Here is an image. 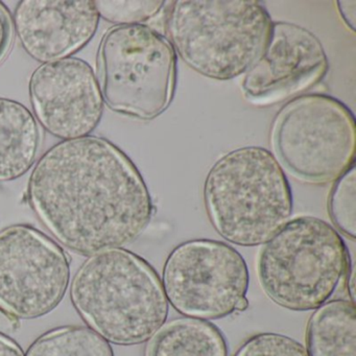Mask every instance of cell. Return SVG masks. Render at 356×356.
I'll return each instance as SVG.
<instances>
[{
    "label": "cell",
    "instance_id": "6da1fadb",
    "mask_svg": "<svg viewBox=\"0 0 356 356\" xmlns=\"http://www.w3.org/2000/svg\"><path fill=\"white\" fill-rule=\"evenodd\" d=\"M28 199L60 243L86 256L134 243L155 211L134 162L95 136L49 149L31 174Z\"/></svg>",
    "mask_w": 356,
    "mask_h": 356
},
{
    "label": "cell",
    "instance_id": "7a4b0ae2",
    "mask_svg": "<svg viewBox=\"0 0 356 356\" xmlns=\"http://www.w3.org/2000/svg\"><path fill=\"white\" fill-rule=\"evenodd\" d=\"M70 298L90 329L115 345L145 343L168 320L159 275L147 260L122 248L87 259L74 275Z\"/></svg>",
    "mask_w": 356,
    "mask_h": 356
},
{
    "label": "cell",
    "instance_id": "3957f363",
    "mask_svg": "<svg viewBox=\"0 0 356 356\" xmlns=\"http://www.w3.org/2000/svg\"><path fill=\"white\" fill-rule=\"evenodd\" d=\"M203 197L214 230L241 247L264 245L293 213L286 175L261 147H239L222 156L206 176Z\"/></svg>",
    "mask_w": 356,
    "mask_h": 356
},
{
    "label": "cell",
    "instance_id": "277c9868",
    "mask_svg": "<svg viewBox=\"0 0 356 356\" xmlns=\"http://www.w3.org/2000/svg\"><path fill=\"white\" fill-rule=\"evenodd\" d=\"M272 24L257 0H177L166 7L164 19L177 55L197 74L216 81L248 72Z\"/></svg>",
    "mask_w": 356,
    "mask_h": 356
},
{
    "label": "cell",
    "instance_id": "5b68a950",
    "mask_svg": "<svg viewBox=\"0 0 356 356\" xmlns=\"http://www.w3.org/2000/svg\"><path fill=\"white\" fill-rule=\"evenodd\" d=\"M350 266L347 245L334 227L314 216H299L264 243L258 281L277 305L308 312L334 295Z\"/></svg>",
    "mask_w": 356,
    "mask_h": 356
},
{
    "label": "cell",
    "instance_id": "8992f818",
    "mask_svg": "<svg viewBox=\"0 0 356 356\" xmlns=\"http://www.w3.org/2000/svg\"><path fill=\"white\" fill-rule=\"evenodd\" d=\"M104 102L116 113L152 120L170 108L178 57L166 37L147 24L110 29L97 55Z\"/></svg>",
    "mask_w": 356,
    "mask_h": 356
},
{
    "label": "cell",
    "instance_id": "52a82bcc",
    "mask_svg": "<svg viewBox=\"0 0 356 356\" xmlns=\"http://www.w3.org/2000/svg\"><path fill=\"white\" fill-rule=\"evenodd\" d=\"M270 140L287 172L308 184L333 182L355 163V118L330 95H300L285 104L273 122Z\"/></svg>",
    "mask_w": 356,
    "mask_h": 356
},
{
    "label": "cell",
    "instance_id": "ba28073f",
    "mask_svg": "<svg viewBox=\"0 0 356 356\" xmlns=\"http://www.w3.org/2000/svg\"><path fill=\"white\" fill-rule=\"evenodd\" d=\"M162 284L168 303L179 314L220 320L233 314L247 296L249 268L228 243L191 239L177 245L166 258Z\"/></svg>",
    "mask_w": 356,
    "mask_h": 356
},
{
    "label": "cell",
    "instance_id": "9c48e42d",
    "mask_svg": "<svg viewBox=\"0 0 356 356\" xmlns=\"http://www.w3.org/2000/svg\"><path fill=\"white\" fill-rule=\"evenodd\" d=\"M70 278V258L28 225L0 232V310L16 320L41 318L58 307Z\"/></svg>",
    "mask_w": 356,
    "mask_h": 356
},
{
    "label": "cell",
    "instance_id": "30bf717a",
    "mask_svg": "<svg viewBox=\"0 0 356 356\" xmlns=\"http://www.w3.org/2000/svg\"><path fill=\"white\" fill-rule=\"evenodd\" d=\"M328 58L320 39L293 22H273L268 40L245 72L241 91L258 108L289 101L326 76Z\"/></svg>",
    "mask_w": 356,
    "mask_h": 356
},
{
    "label": "cell",
    "instance_id": "8fae6325",
    "mask_svg": "<svg viewBox=\"0 0 356 356\" xmlns=\"http://www.w3.org/2000/svg\"><path fill=\"white\" fill-rule=\"evenodd\" d=\"M29 91L37 120L64 141L89 136L103 118L101 88L84 60L67 58L42 64L31 76Z\"/></svg>",
    "mask_w": 356,
    "mask_h": 356
},
{
    "label": "cell",
    "instance_id": "7c38bea8",
    "mask_svg": "<svg viewBox=\"0 0 356 356\" xmlns=\"http://www.w3.org/2000/svg\"><path fill=\"white\" fill-rule=\"evenodd\" d=\"M99 15L91 0H22L13 26L24 51L36 61L67 59L95 37Z\"/></svg>",
    "mask_w": 356,
    "mask_h": 356
},
{
    "label": "cell",
    "instance_id": "4fadbf2b",
    "mask_svg": "<svg viewBox=\"0 0 356 356\" xmlns=\"http://www.w3.org/2000/svg\"><path fill=\"white\" fill-rule=\"evenodd\" d=\"M41 141L32 112L18 102L0 97V182L26 175L34 165Z\"/></svg>",
    "mask_w": 356,
    "mask_h": 356
},
{
    "label": "cell",
    "instance_id": "5bb4252c",
    "mask_svg": "<svg viewBox=\"0 0 356 356\" xmlns=\"http://www.w3.org/2000/svg\"><path fill=\"white\" fill-rule=\"evenodd\" d=\"M145 356H229L220 329L209 321L181 316L164 323L147 341Z\"/></svg>",
    "mask_w": 356,
    "mask_h": 356
},
{
    "label": "cell",
    "instance_id": "9a60e30c",
    "mask_svg": "<svg viewBox=\"0 0 356 356\" xmlns=\"http://www.w3.org/2000/svg\"><path fill=\"white\" fill-rule=\"evenodd\" d=\"M309 356H356V309L351 300L327 301L314 309L306 328Z\"/></svg>",
    "mask_w": 356,
    "mask_h": 356
},
{
    "label": "cell",
    "instance_id": "2e32d148",
    "mask_svg": "<svg viewBox=\"0 0 356 356\" xmlns=\"http://www.w3.org/2000/svg\"><path fill=\"white\" fill-rule=\"evenodd\" d=\"M26 356H114L109 341L84 326H65L39 337Z\"/></svg>",
    "mask_w": 356,
    "mask_h": 356
},
{
    "label": "cell",
    "instance_id": "e0dca14e",
    "mask_svg": "<svg viewBox=\"0 0 356 356\" xmlns=\"http://www.w3.org/2000/svg\"><path fill=\"white\" fill-rule=\"evenodd\" d=\"M327 210L333 226L351 241L356 236V170L350 166L334 181L327 200Z\"/></svg>",
    "mask_w": 356,
    "mask_h": 356
},
{
    "label": "cell",
    "instance_id": "ac0fdd59",
    "mask_svg": "<svg viewBox=\"0 0 356 356\" xmlns=\"http://www.w3.org/2000/svg\"><path fill=\"white\" fill-rule=\"evenodd\" d=\"M95 3L99 17L118 26L143 24L155 18L166 5L162 0H99Z\"/></svg>",
    "mask_w": 356,
    "mask_h": 356
},
{
    "label": "cell",
    "instance_id": "d6986e66",
    "mask_svg": "<svg viewBox=\"0 0 356 356\" xmlns=\"http://www.w3.org/2000/svg\"><path fill=\"white\" fill-rule=\"evenodd\" d=\"M233 356H309L302 343L280 333H258L248 339Z\"/></svg>",
    "mask_w": 356,
    "mask_h": 356
},
{
    "label": "cell",
    "instance_id": "ffe728a7",
    "mask_svg": "<svg viewBox=\"0 0 356 356\" xmlns=\"http://www.w3.org/2000/svg\"><path fill=\"white\" fill-rule=\"evenodd\" d=\"M14 26L11 16L3 3H0V64L5 61L12 49Z\"/></svg>",
    "mask_w": 356,
    "mask_h": 356
},
{
    "label": "cell",
    "instance_id": "44dd1931",
    "mask_svg": "<svg viewBox=\"0 0 356 356\" xmlns=\"http://www.w3.org/2000/svg\"><path fill=\"white\" fill-rule=\"evenodd\" d=\"M337 11H339V16L343 24L347 26L348 30L351 31L352 33H355V9L356 1L354 0H339L337 1Z\"/></svg>",
    "mask_w": 356,
    "mask_h": 356
},
{
    "label": "cell",
    "instance_id": "7402d4cb",
    "mask_svg": "<svg viewBox=\"0 0 356 356\" xmlns=\"http://www.w3.org/2000/svg\"><path fill=\"white\" fill-rule=\"evenodd\" d=\"M0 356H24V353L14 339L0 332Z\"/></svg>",
    "mask_w": 356,
    "mask_h": 356
},
{
    "label": "cell",
    "instance_id": "603a6c76",
    "mask_svg": "<svg viewBox=\"0 0 356 356\" xmlns=\"http://www.w3.org/2000/svg\"><path fill=\"white\" fill-rule=\"evenodd\" d=\"M248 307H249V300L245 297L237 303L235 312H245V310L248 309Z\"/></svg>",
    "mask_w": 356,
    "mask_h": 356
}]
</instances>
